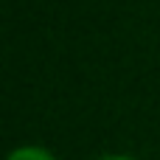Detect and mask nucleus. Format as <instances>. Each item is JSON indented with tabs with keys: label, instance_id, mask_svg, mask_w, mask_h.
I'll list each match as a JSON object with an SVG mask.
<instances>
[{
	"label": "nucleus",
	"instance_id": "1",
	"mask_svg": "<svg viewBox=\"0 0 160 160\" xmlns=\"http://www.w3.org/2000/svg\"><path fill=\"white\" fill-rule=\"evenodd\" d=\"M6 160H56V158H53V152H48L45 146L25 143V146H17V149H11Z\"/></svg>",
	"mask_w": 160,
	"mask_h": 160
},
{
	"label": "nucleus",
	"instance_id": "2",
	"mask_svg": "<svg viewBox=\"0 0 160 160\" xmlns=\"http://www.w3.org/2000/svg\"><path fill=\"white\" fill-rule=\"evenodd\" d=\"M96 160H135V158H129V155H101Z\"/></svg>",
	"mask_w": 160,
	"mask_h": 160
}]
</instances>
